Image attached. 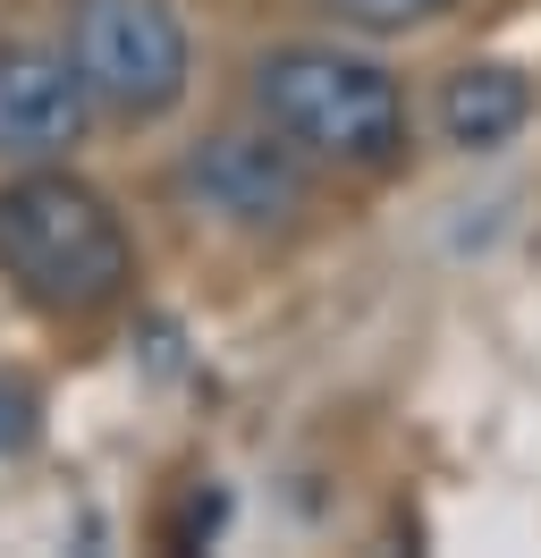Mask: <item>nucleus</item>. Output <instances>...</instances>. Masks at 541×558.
Returning <instances> with one entry per match:
<instances>
[{"mask_svg":"<svg viewBox=\"0 0 541 558\" xmlns=\"http://www.w3.org/2000/svg\"><path fill=\"white\" fill-rule=\"evenodd\" d=\"M0 271L43 314H101L128 296L135 245L101 186L68 178L60 161H34L0 186Z\"/></svg>","mask_w":541,"mask_h":558,"instance_id":"obj_1","label":"nucleus"},{"mask_svg":"<svg viewBox=\"0 0 541 558\" xmlns=\"http://www.w3.org/2000/svg\"><path fill=\"white\" fill-rule=\"evenodd\" d=\"M254 102L304 161L338 170H389L406 153V94L381 60L330 51V43H288L254 69Z\"/></svg>","mask_w":541,"mask_h":558,"instance_id":"obj_2","label":"nucleus"},{"mask_svg":"<svg viewBox=\"0 0 541 558\" xmlns=\"http://www.w3.org/2000/svg\"><path fill=\"white\" fill-rule=\"evenodd\" d=\"M68 60L85 76L94 110L128 119V128L169 119L195 76V51H187V26L169 0H68Z\"/></svg>","mask_w":541,"mask_h":558,"instance_id":"obj_3","label":"nucleus"},{"mask_svg":"<svg viewBox=\"0 0 541 558\" xmlns=\"http://www.w3.org/2000/svg\"><path fill=\"white\" fill-rule=\"evenodd\" d=\"M94 128V94L68 51L43 43H0V161H68Z\"/></svg>","mask_w":541,"mask_h":558,"instance_id":"obj_4","label":"nucleus"},{"mask_svg":"<svg viewBox=\"0 0 541 558\" xmlns=\"http://www.w3.org/2000/svg\"><path fill=\"white\" fill-rule=\"evenodd\" d=\"M187 195L229 229H288L304 211V153L279 128L270 136H212L187 161Z\"/></svg>","mask_w":541,"mask_h":558,"instance_id":"obj_5","label":"nucleus"},{"mask_svg":"<svg viewBox=\"0 0 541 558\" xmlns=\"http://www.w3.org/2000/svg\"><path fill=\"white\" fill-rule=\"evenodd\" d=\"M525 119H533V85L507 60H473V69H457L440 85V136L457 153H500Z\"/></svg>","mask_w":541,"mask_h":558,"instance_id":"obj_6","label":"nucleus"},{"mask_svg":"<svg viewBox=\"0 0 541 558\" xmlns=\"http://www.w3.org/2000/svg\"><path fill=\"white\" fill-rule=\"evenodd\" d=\"M448 0H330L338 26H356V35H406V26H432Z\"/></svg>","mask_w":541,"mask_h":558,"instance_id":"obj_7","label":"nucleus"},{"mask_svg":"<svg viewBox=\"0 0 541 558\" xmlns=\"http://www.w3.org/2000/svg\"><path fill=\"white\" fill-rule=\"evenodd\" d=\"M34 440V389L26 381H0V457Z\"/></svg>","mask_w":541,"mask_h":558,"instance_id":"obj_8","label":"nucleus"}]
</instances>
